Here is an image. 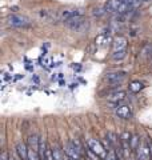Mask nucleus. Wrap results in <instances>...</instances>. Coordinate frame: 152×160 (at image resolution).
<instances>
[{"instance_id": "26", "label": "nucleus", "mask_w": 152, "mask_h": 160, "mask_svg": "<svg viewBox=\"0 0 152 160\" xmlns=\"http://www.w3.org/2000/svg\"><path fill=\"white\" fill-rule=\"evenodd\" d=\"M19 160H22V159H19Z\"/></svg>"}, {"instance_id": "14", "label": "nucleus", "mask_w": 152, "mask_h": 160, "mask_svg": "<svg viewBox=\"0 0 152 160\" xmlns=\"http://www.w3.org/2000/svg\"><path fill=\"white\" fill-rule=\"evenodd\" d=\"M143 88H144L143 83L139 82V80H134V82H131V83H129V91H132V92H135V93L140 92Z\"/></svg>"}, {"instance_id": "19", "label": "nucleus", "mask_w": 152, "mask_h": 160, "mask_svg": "<svg viewBox=\"0 0 152 160\" xmlns=\"http://www.w3.org/2000/svg\"><path fill=\"white\" fill-rule=\"evenodd\" d=\"M103 160H119V159H118V155H116L115 149H114V148H109L107 156H105Z\"/></svg>"}, {"instance_id": "22", "label": "nucleus", "mask_w": 152, "mask_h": 160, "mask_svg": "<svg viewBox=\"0 0 152 160\" xmlns=\"http://www.w3.org/2000/svg\"><path fill=\"white\" fill-rule=\"evenodd\" d=\"M148 144H149V155H151V160H152V142H149Z\"/></svg>"}, {"instance_id": "8", "label": "nucleus", "mask_w": 152, "mask_h": 160, "mask_svg": "<svg viewBox=\"0 0 152 160\" xmlns=\"http://www.w3.org/2000/svg\"><path fill=\"white\" fill-rule=\"evenodd\" d=\"M125 79V72H109L107 73V76H105V80H108L109 83L112 84H120L123 80Z\"/></svg>"}, {"instance_id": "6", "label": "nucleus", "mask_w": 152, "mask_h": 160, "mask_svg": "<svg viewBox=\"0 0 152 160\" xmlns=\"http://www.w3.org/2000/svg\"><path fill=\"white\" fill-rule=\"evenodd\" d=\"M136 159L138 160H151L149 155V144L145 142H141L140 146L136 149Z\"/></svg>"}, {"instance_id": "15", "label": "nucleus", "mask_w": 152, "mask_h": 160, "mask_svg": "<svg viewBox=\"0 0 152 160\" xmlns=\"http://www.w3.org/2000/svg\"><path fill=\"white\" fill-rule=\"evenodd\" d=\"M52 152H53V159L55 160H65V152H63L59 146H55L52 148Z\"/></svg>"}, {"instance_id": "11", "label": "nucleus", "mask_w": 152, "mask_h": 160, "mask_svg": "<svg viewBox=\"0 0 152 160\" xmlns=\"http://www.w3.org/2000/svg\"><path fill=\"white\" fill-rule=\"evenodd\" d=\"M16 152L19 155V158L22 160H28V147L24 143H19L16 146Z\"/></svg>"}, {"instance_id": "24", "label": "nucleus", "mask_w": 152, "mask_h": 160, "mask_svg": "<svg viewBox=\"0 0 152 160\" xmlns=\"http://www.w3.org/2000/svg\"><path fill=\"white\" fill-rule=\"evenodd\" d=\"M9 160H15V159L13 158H9Z\"/></svg>"}, {"instance_id": "12", "label": "nucleus", "mask_w": 152, "mask_h": 160, "mask_svg": "<svg viewBox=\"0 0 152 160\" xmlns=\"http://www.w3.org/2000/svg\"><path fill=\"white\" fill-rule=\"evenodd\" d=\"M125 99V92L124 91H118V92H114L108 95V100L112 103H119V102H123Z\"/></svg>"}, {"instance_id": "10", "label": "nucleus", "mask_w": 152, "mask_h": 160, "mask_svg": "<svg viewBox=\"0 0 152 160\" xmlns=\"http://www.w3.org/2000/svg\"><path fill=\"white\" fill-rule=\"evenodd\" d=\"M79 15H83L82 9H64L62 12V19H63V22H65V20L75 18V16H79Z\"/></svg>"}, {"instance_id": "4", "label": "nucleus", "mask_w": 152, "mask_h": 160, "mask_svg": "<svg viewBox=\"0 0 152 160\" xmlns=\"http://www.w3.org/2000/svg\"><path fill=\"white\" fill-rule=\"evenodd\" d=\"M82 147L79 143L76 142H68V144L65 146V155L68 158H72L75 160H80L82 159Z\"/></svg>"}, {"instance_id": "9", "label": "nucleus", "mask_w": 152, "mask_h": 160, "mask_svg": "<svg viewBox=\"0 0 152 160\" xmlns=\"http://www.w3.org/2000/svg\"><path fill=\"white\" fill-rule=\"evenodd\" d=\"M127 49V39L120 36L116 38L112 42V52H118V51H125Z\"/></svg>"}, {"instance_id": "18", "label": "nucleus", "mask_w": 152, "mask_h": 160, "mask_svg": "<svg viewBox=\"0 0 152 160\" xmlns=\"http://www.w3.org/2000/svg\"><path fill=\"white\" fill-rule=\"evenodd\" d=\"M85 156H87V160H103L99 155H96L91 149H85Z\"/></svg>"}, {"instance_id": "17", "label": "nucleus", "mask_w": 152, "mask_h": 160, "mask_svg": "<svg viewBox=\"0 0 152 160\" xmlns=\"http://www.w3.org/2000/svg\"><path fill=\"white\" fill-rule=\"evenodd\" d=\"M125 56H127V49H125V51L112 52V55H111V58H112L114 60H123Z\"/></svg>"}, {"instance_id": "16", "label": "nucleus", "mask_w": 152, "mask_h": 160, "mask_svg": "<svg viewBox=\"0 0 152 160\" xmlns=\"http://www.w3.org/2000/svg\"><path fill=\"white\" fill-rule=\"evenodd\" d=\"M140 143H141V140L139 139L138 135H132V138H131V148H132V151H136V149H138Z\"/></svg>"}, {"instance_id": "13", "label": "nucleus", "mask_w": 152, "mask_h": 160, "mask_svg": "<svg viewBox=\"0 0 152 160\" xmlns=\"http://www.w3.org/2000/svg\"><path fill=\"white\" fill-rule=\"evenodd\" d=\"M28 148H32L35 151L39 152V147H40V139L36 136V135H31L28 138Z\"/></svg>"}, {"instance_id": "1", "label": "nucleus", "mask_w": 152, "mask_h": 160, "mask_svg": "<svg viewBox=\"0 0 152 160\" xmlns=\"http://www.w3.org/2000/svg\"><path fill=\"white\" fill-rule=\"evenodd\" d=\"M104 8L107 12L118 13V15H124L128 11H132V8L125 2H123V0H108V2L105 3Z\"/></svg>"}, {"instance_id": "5", "label": "nucleus", "mask_w": 152, "mask_h": 160, "mask_svg": "<svg viewBox=\"0 0 152 160\" xmlns=\"http://www.w3.org/2000/svg\"><path fill=\"white\" fill-rule=\"evenodd\" d=\"M87 146H88V149H91V151L95 152L96 155H99L101 159H104L105 156H107L108 151L104 148V146L101 144V142H99V140H96V139H89L88 142H87Z\"/></svg>"}, {"instance_id": "23", "label": "nucleus", "mask_w": 152, "mask_h": 160, "mask_svg": "<svg viewBox=\"0 0 152 160\" xmlns=\"http://www.w3.org/2000/svg\"><path fill=\"white\" fill-rule=\"evenodd\" d=\"M65 160H75V159H72V158H68L67 155H65Z\"/></svg>"}, {"instance_id": "7", "label": "nucleus", "mask_w": 152, "mask_h": 160, "mask_svg": "<svg viewBox=\"0 0 152 160\" xmlns=\"http://www.w3.org/2000/svg\"><path fill=\"white\" fill-rule=\"evenodd\" d=\"M115 113H116L118 118L124 119V120L132 118V111H131V108L128 106H125V104H120V106L116 107Z\"/></svg>"}, {"instance_id": "2", "label": "nucleus", "mask_w": 152, "mask_h": 160, "mask_svg": "<svg viewBox=\"0 0 152 160\" xmlns=\"http://www.w3.org/2000/svg\"><path fill=\"white\" fill-rule=\"evenodd\" d=\"M65 26L69 29L76 32H85L88 29V20L84 18V15H79V16L71 18L68 20H65Z\"/></svg>"}, {"instance_id": "21", "label": "nucleus", "mask_w": 152, "mask_h": 160, "mask_svg": "<svg viewBox=\"0 0 152 160\" xmlns=\"http://www.w3.org/2000/svg\"><path fill=\"white\" fill-rule=\"evenodd\" d=\"M0 160H9V155L7 151H3L2 152V156H0Z\"/></svg>"}, {"instance_id": "20", "label": "nucleus", "mask_w": 152, "mask_h": 160, "mask_svg": "<svg viewBox=\"0 0 152 160\" xmlns=\"http://www.w3.org/2000/svg\"><path fill=\"white\" fill-rule=\"evenodd\" d=\"M105 12H107V11H105V8H95L94 9V15H95V16H101V15H104Z\"/></svg>"}, {"instance_id": "25", "label": "nucleus", "mask_w": 152, "mask_h": 160, "mask_svg": "<svg viewBox=\"0 0 152 160\" xmlns=\"http://www.w3.org/2000/svg\"><path fill=\"white\" fill-rule=\"evenodd\" d=\"M144 2H149V0H144Z\"/></svg>"}, {"instance_id": "3", "label": "nucleus", "mask_w": 152, "mask_h": 160, "mask_svg": "<svg viewBox=\"0 0 152 160\" xmlns=\"http://www.w3.org/2000/svg\"><path fill=\"white\" fill-rule=\"evenodd\" d=\"M8 24L15 28H28L31 27V22L28 18L22 16V15H9L7 19Z\"/></svg>"}]
</instances>
